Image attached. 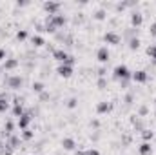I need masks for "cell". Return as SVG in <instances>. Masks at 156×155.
Listing matches in <instances>:
<instances>
[{
  "mask_svg": "<svg viewBox=\"0 0 156 155\" xmlns=\"http://www.w3.org/2000/svg\"><path fill=\"white\" fill-rule=\"evenodd\" d=\"M98 88H100V89H105V88H107V80H105V78H100V80H98Z\"/></svg>",
  "mask_w": 156,
  "mask_h": 155,
  "instance_id": "4316f807",
  "label": "cell"
},
{
  "mask_svg": "<svg viewBox=\"0 0 156 155\" xmlns=\"http://www.w3.org/2000/svg\"><path fill=\"white\" fill-rule=\"evenodd\" d=\"M44 9L49 13V17H53V15H56V13H58L60 4H58V2H45V4H44Z\"/></svg>",
  "mask_w": 156,
  "mask_h": 155,
  "instance_id": "5b68a950",
  "label": "cell"
},
{
  "mask_svg": "<svg viewBox=\"0 0 156 155\" xmlns=\"http://www.w3.org/2000/svg\"><path fill=\"white\" fill-rule=\"evenodd\" d=\"M22 86V78L18 77V75H11V77H7V88H11V89H18Z\"/></svg>",
  "mask_w": 156,
  "mask_h": 155,
  "instance_id": "8992f818",
  "label": "cell"
},
{
  "mask_svg": "<svg viewBox=\"0 0 156 155\" xmlns=\"http://www.w3.org/2000/svg\"><path fill=\"white\" fill-rule=\"evenodd\" d=\"M96 59H98L102 64H104V62H107V60H109V49H107L105 46H104V47H100V49L96 51Z\"/></svg>",
  "mask_w": 156,
  "mask_h": 155,
  "instance_id": "ba28073f",
  "label": "cell"
},
{
  "mask_svg": "<svg viewBox=\"0 0 156 155\" xmlns=\"http://www.w3.org/2000/svg\"><path fill=\"white\" fill-rule=\"evenodd\" d=\"M33 135H35V133H33L31 130H22V137H24L26 141H29V139H33Z\"/></svg>",
  "mask_w": 156,
  "mask_h": 155,
  "instance_id": "d4e9b609",
  "label": "cell"
},
{
  "mask_svg": "<svg viewBox=\"0 0 156 155\" xmlns=\"http://www.w3.org/2000/svg\"><path fill=\"white\" fill-rule=\"evenodd\" d=\"M153 47H154V49H156V44H154V46H153Z\"/></svg>",
  "mask_w": 156,
  "mask_h": 155,
  "instance_id": "d590c367",
  "label": "cell"
},
{
  "mask_svg": "<svg viewBox=\"0 0 156 155\" xmlns=\"http://www.w3.org/2000/svg\"><path fill=\"white\" fill-rule=\"evenodd\" d=\"M138 152H140V155H151L153 153V146H151V142H142V144L138 146Z\"/></svg>",
  "mask_w": 156,
  "mask_h": 155,
  "instance_id": "8fae6325",
  "label": "cell"
},
{
  "mask_svg": "<svg viewBox=\"0 0 156 155\" xmlns=\"http://www.w3.org/2000/svg\"><path fill=\"white\" fill-rule=\"evenodd\" d=\"M56 73H58L60 77H64V78H69L71 75H73V68H71L69 64H60V66L56 68Z\"/></svg>",
  "mask_w": 156,
  "mask_h": 155,
  "instance_id": "3957f363",
  "label": "cell"
},
{
  "mask_svg": "<svg viewBox=\"0 0 156 155\" xmlns=\"http://www.w3.org/2000/svg\"><path fill=\"white\" fill-rule=\"evenodd\" d=\"M62 146H64V150H75V141L73 139H69V137H66V139H62Z\"/></svg>",
  "mask_w": 156,
  "mask_h": 155,
  "instance_id": "5bb4252c",
  "label": "cell"
},
{
  "mask_svg": "<svg viewBox=\"0 0 156 155\" xmlns=\"http://www.w3.org/2000/svg\"><path fill=\"white\" fill-rule=\"evenodd\" d=\"M5 59V51L4 49H0V60H4Z\"/></svg>",
  "mask_w": 156,
  "mask_h": 155,
  "instance_id": "836d02e7",
  "label": "cell"
},
{
  "mask_svg": "<svg viewBox=\"0 0 156 155\" xmlns=\"http://www.w3.org/2000/svg\"><path fill=\"white\" fill-rule=\"evenodd\" d=\"M133 99H134V97H133V93H127V95H125V104H131V102H133Z\"/></svg>",
  "mask_w": 156,
  "mask_h": 155,
  "instance_id": "f1b7e54d",
  "label": "cell"
},
{
  "mask_svg": "<svg viewBox=\"0 0 156 155\" xmlns=\"http://www.w3.org/2000/svg\"><path fill=\"white\" fill-rule=\"evenodd\" d=\"M91 126H93V128H98V126H100V122H98V120H91Z\"/></svg>",
  "mask_w": 156,
  "mask_h": 155,
  "instance_id": "d6a6232c",
  "label": "cell"
},
{
  "mask_svg": "<svg viewBox=\"0 0 156 155\" xmlns=\"http://www.w3.org/2000/svg\"><path fill=\"white\" fill-rule=\"evenodd\" d=\"M104 39H105L107 44H113V46H118V44H120V35H116L115 31H107Z\"/></svg>",
  "mask_w": 156,
  "mask_h": 155,
  "instance_id": "52a82bcc",
  "label": "cell"
},
{
  "mask_svg": "<svg viewBox=\"0 0 156 155\" xmlns=\"http://www.w3.org/2000/svg\"><path fill=\"white\" fill-rule=\"evenodd\" d=\"M31 120H33V113H31V112H26L22 117H18V126H20L22 130H27V126H29Z\"/></svg>",
  "mask_w": 156,
  "mask_h": 155,
  "instance_id": "277c9868",
  "label": "cell"
},
{
  "mask_svg": "<svg viewBox=\"0 0 156 155\" xmlns=\"http://www.w3.org/2000/svg\"><path fill=\"white\" fill-rule=\"evenodd\" d=\"M138 46H140V39L138 37H134V39H131L129 40V47L134 51V49H138Z\"/></svg>",
  "mask_w": 156,
  "mask_h": 155,
  "instance_id": "ffe728a7",
  "label": "cell"
},
{
  "mask_svg": "<svg viewBox=\"0 0 156 155\" xmlns=\"http://www.w3.org/2000/svg\"><path fill=\"white\" fill-rule=\"evenodd\" d=\"M5 144H7L9 148H13V150H15V148H18V146H20V139H18L16 135H11V137H9V141H7Z\"/></svg>",
  "mask_w": 156,
  "mask_h": 155,
  "instance_id": "4fadbf2b",
  "label": "cell"
},
{
  "mask_svg": "<svg viewBox=\"0 0 156 155\" xmlns=\"http://www.w3.org/2000/svg\"><path fill=\"white\" fill-rule=\"evenodd\" d=\"M11 153H13V148H9L7 144H5V148L0 146V155H11Z\"/></svg>",
  "mask_w": 156,
  "mask_h": 155,
  "instance_id": "484cf974",
  "label": "cell"
},
{
  "mask_svg": "<svg viewBox=\"0 0 156 155\" xmlns=\"http://www.w3.org/2000/svg\"><path fill=\"white\" fill-rule=\"evenodd\" d=\"M149 31H151V35H156V22H154V24H151Z\"/></svg>",
  "mask_w": 156,
  "mask_h": 155,
  "instance_id": "1f68e13d",
  "label": "cell"
},
{
  "mask_svg": "<svg viewBox=\"0 0 156 155\" xmlns=\"http://www.w3.org/2000/svg\"><path fill=\"white\" fill-rule=\"evenodd\" d=\"M105 17H107V13H105L104 9H98V11H96V13L93 15V18H94V20H104Z\"/></svg>",
  "mask_w": 156,
  "mask_h": 155,
  "instance_id": "d6986e66",
  "label": "cell"
},
{
  "mask_svg": "<svg viewBox=\"0 0 156 155\" xmlns=\"http://www.w3.org/2000/svg\"><path fill=\"white\" fill-rule=\"evenodd\" d=\"M153 135H154V133H153L151 130H142V137L145 139V142H149V141L153 139Z\"/></svg>",
  "mask_w": 156,
  "mask_h": 155,
  "instance_id": "44dd1931",
  "label": "cell"
},
{
  "mask_svg": "<svg viewBox=\"0 0 156 155\" xmlns=\"http://www.w3.org/2000/svg\"><path fill=\"white\" fill-rule=\"evenodd\" d=\"M9 108V102H7V97H0V113H4L5 110Z\"/></svg>",
  "mask_w": 156,
  "mask_h": 155,
  "instance_id": "e0dca14e",
  "label": "cell"
},
{
  "mask_svg": "<svg viewBox=\"0 0 156 155\" xmlns=\"http://www.w3.org/2000/svg\"><path fill=\"white\" fill-rule=\"evenodd\" d=\"M75 155H85V152H76Z\"/></svg>",
  "mask_w": 156,
  "mask_h": 155,
  "instance_id": "e575fe53",
  "label": "cell"
},
{
  "mask_svg": "<svg viewBox=\"0 0 156 155\" xmlns=\"http://www.w3.org/2000/svg\"><path fill=\"white\" fill-rule=\"evenodd\" d=\"M131 78H133L134 82H145L149 77H147V73H145L144 70H140V71H134V73L131 75Z\"/></svg>",
  "mask_w": 156,
  "mask_h": 155,
  "instance_id": "30bf717a",
  "label": "cell"
},
{
  "mask_svg": "<svg viewBox=\"0 0 156 155\" xmlns=\"http://www.w3.org/2000/svg\"><path fill=\"white\" fill-rule=\"evenodd\" d=\"M111 108H113V104L105 100V102H100V104L96 106V112H98V113H107V112H111Z\"/></svg>",
  "mask_w": 156,
  "mask_h": 155,
  "instance_id": "7c38bea8",
  "label": "cell"
},
{
  "mask_svg": "<svg viewBox=\"0 0 156 155\" xmlns=\"http://www.w3.org/2000/svg\"><path fill=\"white\" fill-rule=\"evenodd\" d=\"M142 22H144V17H142V13H133L131 15V24H133V28L136 29V28H140L142 26Z\"/></svg>",
  "mask_w": 156,
  "mask_h": 155,
  "instance_id": "9c48e42d",
  "label": "cell"
},
{
  "mask_svg": "<svg viewBox=\"0 0 156 155\" xmlns=\"http://www.w3.org/2000/svg\"><path fill=\"white\" fill-rule=\"evenodd\" d=\"M113 75L116 80H129L131 77V73H129V70H127V66H123V64H120L115 68V71H113Z\"/></svg>",
  "mask_w": 156,
  "mask_h": 155,
  "instance_id": "7a4b0ae2",
  "label": "cell"
},
{
  "mask_svg": "<svg viewBox=\"0 0 156 155\" xmlns=\"http://www.w3.org/2000/svg\"><path fill=\"white\" fill-rule=\"evenodd\" d=\"M66 106H67L69 110H73V108H76V106H78V99H75V97H71V99L67 100V104H66Z\"/></svg>",
  "mask_w": 156,
  "mask_h": 155,
  "instance_id": "603a6c76",
  "label": "cell"
},
{
  "mask_svg": "<svg viewBox=\"0 0 156 155\" xmlns=\"http://www.w3.org/2000/svg\"><path fill=\"white\" fill-rule=\"evenodd\" d=\"M154 104H156V99H154Z\"/></svg>",
  "mask_w": 156,
  "mask_h": 155,
  "instance_id": "8d00e7d4",
  "label": "cell"
},
{
  "mask_svg": "<svg viewBox=\"0 0 156 155\" xmlns=\"http://www.w3.org/2000/svg\"><path fill=\"white\" fill-rule=\"evenodd\" d=\"M53 59H56L60 64H75V59L67 53V51H64V49H55L53 51Z\"/></svg>",
  "mask_w": 156,
  "mask_h": 155,
  "instance_id": "6da1fadb",
  "label": "cell"
},
{
  "mask_svg": "<svg viewBox=\"0 0 156 155\" xmlns=\"http://www.w3.org/2000/svg\"><path fill=\"white\" fill-rule=\"evenodd\" d=\"M47 99H49V93H47V91L40 93V100H47Z\"/></svg>",
  "mask_w": 156,
  "mask_h": 155,
  "instance_id": "f546056e",
  "label": "cell"
},
{
  "mask_svg": "<svg viewBox=\"0 0 156 155\" xmlns=\"http://www.w3.org/2000/svg\"><path fill=\"white\" fill-rule=\"evenodd\" d=\"M13 115L15 117H22L24 115V108H22V104H15V108H13Z\"/></svg>",
  "mask_w": 156,
  "mask_h": 155,
  "instance_id": "ac0fdd59",
  "label": "cell"
},
{
  "mask_svg": "<svg viewBox=\"0 0 156 155\" xmlns=\"http://www.w3.org/2000/svg\"><path fill=\"white\" fill-rule=\"evenodd\" d=\"M31 44H33L35 47H40V46H44L45 42H44V39H42V37H38V35H35V37H31Z\"/></svg>",
  "mask_w": 156,
  "mask_h": 155,
  "instance_id": "2e32d148",
  "label": "cell"
},
{
  "mask_svg": "<svg viewBox=\"0 0 156 155\" xmlns=\"http://www.w3.org/2000/svg\"><path fill=\"white\" fill-rule=\"evenodd\" d=\"M33 91L35 93H44V84L42 82H33Z\"/></svg>",
  "mask_w": 156,
  "mask_h": 155,
  "instance_id": "7402d4cb",
  "label": "cell"
},
{
  "mask_svg": "<svg viewBox=\"0 0 156 155\" xmlns=\"http://www.w3.org/2000/svg\"><path fill=\"white\" fill-rule=\"evenodd\" d=\"M85 155H100V153H98V150H93V148H91V150L85 152Z\"/></svg>",
  "mask_w": 156,
  "mask_h": 155,
  "instance_id": "4dcf8cb0",
  "label": "cell"
},
{
  "mask_svg": "<svg viewBox=\"0 0 156 155\" xmlns=\"http://www.w3.org/2000/svg\"><path fill=\"white\" fill-rule=\"evenodd\" d=\"M138 115H140V117H145V115H147V106H140Z\"/></svg>",
  "mask_w": 156,
  "mask_h": 155,
  "instance_id": "83f0119b",
  "label": "cell"
},
{
  "mask_svg": "<svg viewBox=\"0 0 156 155\" xmlns=\"http://www.w3.org/2000/svg\"><path fill=\"white\" fill-rule=\"evenodd\" d=\"M26 39H27V31H26V29H20V31L16 33V40L22 42V40H26Z\"/></svg>",
  "mask_w": 156,
  "mask_h": 155,
  "instance_id": "cb8c5ba5",
  "label": "cell"
},
{
  "mask_svg": "<svg viewBox=\"0 0 156 155\" xmlns=\"http://www.w3.org/2000/svg\"><path fill=\"white\" fill-rule=\"evenodd\" d=\"M16 66H18V60L16 59H7L4 62V70H15Z\"/></svg>",
  "mask_w": 156,
  "mask_h": 155,
  "instance_id": "9a60e30c",
  "label": "cell"
}]
</instances>
